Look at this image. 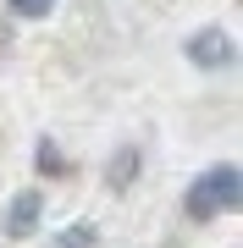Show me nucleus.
<instances>
[{"mask_svg": "<svg viewBox=\"0 0 243 248\" xmlns=\"http://www.w3.org/2000/svg\"><path fill=\"white\" fill-rule=\"evenodd\" d=\"M188 55H194V61H205V66H221L232 50H227V33H221V28H210V33H199L194 45H188Z\"/></svg>", "mask_w": 243, "mask_h": 248, "instance_id": "nucleus-2", "label": "nucleus"}, {"mask_svg": "<svg viewBox=\"0 0 243 248\" xmlns=\"http://www.w3.org/2000/svg\"><path fill=\"white\" fill-rule=\"evenodd\" d=\"M238 199H243L238 166H216V171H205V177L188 187V215H194V221H216V215L238 210Z\"/></svg>", "mask_w": 243, "mask_h": 248, "instance_id": "nucleus-1", "label": "nucleus"}, {"mask_svg": "<svg viewBox=\"0 0 243 248\" xmlns=\"http://www.w3.org/2000/svg\"><path fill=\"white\" fill-rule=\"evenodd\" d=\"M89 237H94V232H89V226H78V232H66L55 248H89Z\"/></svg>", "mask_w": 243, "mask_h": 248, "instance_id": "nucleus-5", "label": "nucleus"}, {"mask_svg": "<svg viewBox=\"0 0 243 248\" xmlns=\"http://www.w3.org/2000/svg\"><path fill=\"white\" fill-rule=\"evenodd\" d=\"M11 6H17V11H22V17H45V11L55 6V0H11Z\"/></svg>", "mask_w": 243, "mask_h": 248, "instance_id": "nucleus-4", "label": "nucleus"}, {"mask_svg": "<svg viewBox=\"0 0 243 248\" xmlns=\"http://www.w3.org/2000/svg\"><path fill=\"white\" fill-rule=\"evenodd\" d=\"M33 226H39V193H22L17 204H11V215H6V232L11 237H28Z\"/></svg>", "mask_w": 243, "mask_h": 248, "instance_id": "nucleus-3", "label": "nucleus"}]
</instances>
